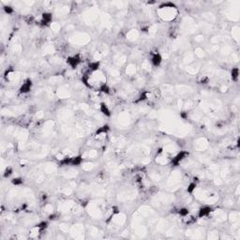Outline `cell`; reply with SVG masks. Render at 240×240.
<instances>
[{
	"label": "cell",
	"mask_w": 240,
	"mask_h": 240,
	"mask_svg": "<svg viewBox=\"0 0 240 240\" xmlns=\"http://www.w3.org/2000/svg\"><path fill=\"white\" fill-rule=\"evenodd\" d=\"M12 183L14 185H19V184H22L23 181L21 178H14V179L12 180Z\"/></svg>",
	"instance_id": "cell-15"
},
{
	"label": "cell",
	"mask_w": 240,
	"mask_h": 240,
	"mask_svg": "<svg viewBox=\"0 0 240 240\" xmlns=\"http://www.w3.org/2000/svg\"><path fill=\"white\" fill-rule=\"evenodd\" d=\"M108 130H109V127H108V126H103V127H101V128H100V130L97 131V133H99V134H100V133H105V132H106Z\"/></svg>",
	"instance_id": "cell-13"
},
{
	"label": "cell",
	"mask_w": 240,
	"mask_h": 240,
	"mask_svg": "<svg viewBox=\"0 0 240 240\" xmlns=\"http://www.w3.org/2000/svg\"><path fill=\"white\" fill-rule=\"evenodd\" d=\"M151 62H152L153 65L156 66V67L159 66V65H160V63L162 62V57H161V56H160V54H159V53H153L152 56H151Z\"/></svg>",
	"instance_id": "cell-1"
},
{
	"label": "cell",
	"mask_w": 240,
	"mask_h": 240,
	"mask_svg": "<svg viewBox=\"0 0 240 240\" xmlns=\"http://www.w3.org/2000/svg\"><path fill=\"white\" fill-rule=\"evenodd\" d=\"M52 21V14L51 13H43L42 14V23L43 25L50 24Z\"/></svg>",
	"instance_id": "cell-7"
},
{
	"label": "cell",
	"mask_w": 240,
	"mask_h": 240,
	"mask_svg": "<svg viewBox=\"0 0 240 240\" xmlns=\"http://www.w3.org/2000/svg\"><path fill=\"white\" fill-rule=\"evenodd\" d=\"M178 213H179V215L182 216V217H186V216L189 214V209L188 208H181Z\"/></svg>",
	"instance_id": "cell-12"
},
{
	"label": "cell",
	"mask_w": 240,
	"mask_h": 240,
	"mask_svg": "<svg viewBox=\"0 0 240 240\" xmlns=\"http://www.w3.org/2000/svg\"><path fill=\"white\" fill-rule=\"evenodd\" d=\"M232 77L234 79H237V77H238V69H234L232 70Z\"/></svg>",
	"instance_id": "cell-14"
},
{
	"label": "cell",
	"mask_w": 240,
	"mask_h": 240,
	"mask_svg": "<svg viewBox=\"0 0 240 240\" xmlns=\"http://www.w3.org/2000/svg\"><path fill=\"white\" fill-rule=\"evenodd\" d=\"M99 67H100V63L99 62H92L89 64V69L91 70H98Z\"/></svg>",
	"instance_id": "cell-9"
},
{
	"label": "cell",
	"mask_w": 240,
	"mask_h": 240,
	"mask_svg": "<svg viewBox=\"0 0 240 240\" xmlns=\"http://www.w3.org/2000/svg\"><path fill=\"white\" fill-rule=\"evenodd\" d=\"M195 189H196V184H195V183H190V184L189 185V188H188L187 191L189 193H192L194 190H195Z\"/></svg>",
	"instance_id": "cell-10"
},
{
	"label": "cell",
	"mask_w": 240,
	"mask_h": 240,
	"mask_svg": "<svg viewBox=\"0 0 240 240\" xmlns=\"http://www.w3.org/2000/svg\"><path fill=\"white\" fill-rule=\"evenodd\" d=\"M212 211V208L210 206H204L202 208H200L199 213H198V217L199 218H204V217H206L208 216Z\"/></svg>",
	"instance_id": "cell-3"
},
{
	"label": "cell",
	"mask_w": 240,
	"mask_h": 240,
	"mask_svg": "<svg viewBox=\"0 0 240 240\" xmlns=\"http://www.w3.org/2000/svg\"><path fill=\"white\" fill-rule=\"evenodd\" d=\"M187 155H189V153L184 152V151H182V152L178 153L177 155H176V156L174 158V159H173V163L175 164V166L178 165V164H179V162H180L182 159H184L185 157L187 156Z\"/></svg>",
	"instance_id": "cell-2"
},
{
	"label": "cell",
	"mask_w": 240,
	"mask_h": 240,
	"mask_svg": "<svg viewBox=\"0 0 240 240\" xmlns=\"http://www.w3.org/2000/svg\"><path fill=\"white\" fill-rule=\"evenodd\" d=\"M100 111H101L102 114H104L105 116H111L110 110L108 109V107H107V105L105 103H101V104H100Z\"/></svg>",
	"instance_id": "cell-8"
},
{
	"label": "cell",
	"mask_w": 240,
	"mask_h": 240,
	"mask_svg": "<svg viewBox=\"0 0 240 240\" xmlns=\"http://www.w3.org/2000/svg\"><path fill=\"white\" fill-rule=\"evenodd\" d=\"M31 85H32L31 81L28 79V80H26V81L23 84L22 87L20 88V92H21V93H27L28 91H30V89H31Z\"/></svg>",
	"instance_id": "cell-5"
},
{
	"label": "cell",
	"mask_w": 240,
	"mask_h": 240,
	"mask_svg": "<svg viewBox=\"0 0 240 240\" xmlns=\"http://www.w3.org/2000/svg\"><path fill=\"white\" fill-rule=\"evenodd\" d=\"M82 162H83V159H82L81 156L78 157H74V158H70V164L74 166H78L80 165Z\"/></svg>",
	"instance_id": "cell-6"
},
{
	"label": "cell",
	"mask_w": 240,
	"mask_h": 240,
	"mask_svg": "<svg viewBox=\"0 0 240 240\" xmlns=\"http://www.w3.org/2000/svg\"><path fill=\"white\" fill-rule=\"evenodd\" d=\"M80 62H81V59H80V57H79L78 56H71V57H69V58H68V59H67V63H69V64L71 66L72 68L77 67V66H78V64Z\"/></svg>",
	"instance_id": "cell-4"
},
{
	"label": "cell",
	"mask_w": 240,
	"mask_h": 240,
	"mask_svg": "<svg viewBox=\"0 0 240 240\" xmlns=\"http://www.w3.org/2000/svg\"><path fill=\"white\" fill-rule=\"evenodd\" d=\"M100 91L101 92H103V93H109L110 92V88H109V86L107 85V84H103L101 86H100Z\"/></svg>",
	"instance_id": "cell-11"
},
{
	"label": "cell",
	"mask_w": 240,
	"mask_h": 240,
	"mask_svg": "<svg viewBox=\"0 0 240 240\" xmlns=\"http://www.w3.org/2000/svg\"><path fill=\"white\" fill-rule=\"evenodd\" d=\"M5 11H6L7 13H11L13 11V9L10 8V7H6L5 8Z\"/></svg>",
	"instance_id": "cell-16"
}]
</instances>
